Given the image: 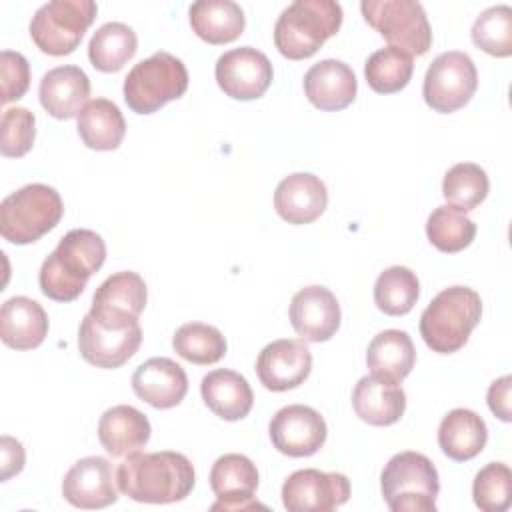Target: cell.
Instances as JSON below:
<instances>
[{"label":"cell","mask_w":512,"mask_h":512,"mask_svg":"<svg viewBox=\"0 0 512 512\" xmlns=\"http://www.w3.org/2000/svg\"><path fill=\"white\" fill-rule=\"evenodd\" d=\"M116 482L120 492L136 502L170 504L192 492L196 474L180 452H134L118 466Z\"/></svg>","instance_id":"1"},{"label":"cell","mask_w":512,"mask_h":512,"mask_svg":"<svg viewBox=\"0 0 512 512\" xmlns=\"http://www.w3.org/2000/svg\"><path fill=\"white\" fill-rule=\"evenodd\" d=\"M104 260L106 244L100 234L88 228L70 230L42 262L40 290L50 300L72 302L84 292L88 278L102 268Z\"/></svg>","instance_id":"2"},{"label":"cell","mask_w":512,"mask_h":512,"mask_svg":"<svg viewBox=\"0 0 512 512\" xmlns=\"http://www.w3.org/2000/svg\"><path fill=\"white\" fill-rule=\"evenodd\" d=\"M482 318L480 294L468 286H450L434 296L420 316V336L432 352H458Z\"/></svg>","instance_id":"3"},{"label":"cell","mask_w":512,"mask_h":512,"mask_svg":"<svg viewBox=\"0 0 512 512\" xmlns=\"http://www.w3.org/2000/svg\"><path fill=\"white\" fill-rule=\"evenodd\" d=\"M342 6L334 0H296L274 24V44L284 58L304 60L342 26Z\"/></svg>","instance_id":"4"},{"label":"cell","mask_w":512,"mask_h":512,"mask_svg":"<svg viewBox=\"0 0 512 512\" xmlns=\"http://www.w3.org/2000/svg\"><path fill=\"white\" fill-rule=\"evenodd\" d=\"M380 490L392 512H434L440 492L436 466L420 452H398L382 470Z\"/></svg>","instance_id":"5"},{"label":"cell","mask_w":512,"mask_h":512,"mask_svg":"<svg viewBox=\"0 0 512 512\" xmlns=\"http://www.w3.org/2000/svg\"><path fill=\"white\" fill-rule=\"evenodd\" d=\"M64 204L48 184H26L0 204V234L12 244H32L60 222Z\"/></svg>","instance_id":"6"},{"label":"cell","mask_w":512,"mask_h":512,"mask_svg":"<svg viewBox=\"0 0 512 512\" xmlns=\"http://www.w3.org/2000/svg\"><path fill=\"white\" fill-rule=\"evenodd\" d=\"M188 88V70L184 62L170 52H154L150 58L132 66L124 78V100L136 114H152L170 100L184 96Z\"/></svg>","instance_id":"7"},{"label":"cell","mask_w":512,"mask_h":512,"mask_svg":"<svg viewBox=\"0 0 512 512\" xmlns=\"http://www.w3.org/2000/svg\"><path fill=\"white\" fill-rule=\"evenodd\" d=\"M98 12L92 0H52L42 4L30 20L34 44L48 56L72 54Z\"/></svg>","instance_id":"8"},{"label":"cell","mask_w":512,"mask_h":512,"mask_svg":"<svg viewBox=\"0 0 512 512\" xmlns=\"http://www.w3.org/2000/svg\"><path fill=\"white\" fill-rule=\"evenodd\" d=\"M364 20L394 48L422 56L432 46L428 16L416 0H364Z\"/></svg>","instance_id":"9"},{"label":"cell","mask_w":512,"mask_h":512,"mask_svg":"<svg viewBox=\"0 0 512 512\" xmlns=\"http://www.w3.org/2000/svg\"><path fill=\"white\" fill-rule=\"evenodd\" d=\"M478 88L474 60L460 50L438 54L426 70L422 96L426 104L440 114L464 108Z\"/></svg>","instance_id":"10"},{"label":"cell","mask_w":512,"mask_h":512,"mask_svg":"<svg viewBox=\"0 0 512 512\" xmlns=\"http://www.w3.org/2000/svg\"><path fill=\"white\" fill-rule=\"evenodd\" d=\"M148 290L138 272L122 270L108 276L94 292L90 316L102 326L130 328L138 324V318L146 306Z\"/></svg>","instance_id":"11"},{"label":"cell","mask_w":512,"mask_h":512,"mask_svg":"<svg viewBox=\"0 0 512 512\" xmlns=\"http://www.w3.org/2000/svg\"><path fill=\"white\" fill-rule=\"evenodd\" d=\"M350 498V480L340 472L304 468L282 484V504L288 512H330Z\"/></svg>","instance_id":"12"},{"label":"cell","mask_w":512,"mask_h":512,"mask_svg":"<svg viewBox=\"0 0 512 512\" xmlns=\"http://www.w3.org/2000/svg\"><path fill=\"white\" fill-rule=\"evenodd\" d=\"M220 90L234 100H254L264 96L272 84V64L268 56L252 46L224 52L214 68Z\"/></svg>","instance_id":"13"},{"label":"cell","mask_w":512,"mask_h":512,"mask_svg":"<svg viewBox=\"0 0 512 512\" xmlns=\"http://www.w3.org/2000/svg\"><path fill=\"white\" fill-rule=\"evenodd\" d=\"M274 448L290 458L316 454L328 436V428L318 410L304 404L280 408L268 424Z\"/></svg>","instance_id":"14"},{"label":"cell","mask_w":512,"mask_h":512,"mask_svg":"<svg viewBox=\"0 0 512 512\" xmlns=\"http://www.w3.org/2000/svg\"><path fill=\"white\" fill-rule=\"evenodd\" d=\"M142 344L140 324L130 328H110L96 322L90 314L84 316L78 330L80 356L96 366L114 370L126 364Z\"/></svg>","instance_id":"15"},{"label":"cell","mask_w":512,"mask_h":512,"mask_svg":"<svg viewBox=\"0 0 512 512\" xmlns=\"http://www.w3.org/2000/svg\"><path fill=\"white\" fill-rule=\"evenodd\" d=\"M210 488L216 502L210 510H252L264 508L254 500L258 488L256 464L244 454H224L210 470Z\"/></svg>","instance_id":"16"},{"label":"cell","mask_w":512,"mask_h":512,"mask_svg":"<svg viewBox=\"0 0 512 512\" xmlns=\"http://www.w3.org/2000/svg\"><path fill=\"white\" fill-rule=\"evenodd\" d=\"M312 370V352L300 340H274L266 344L256 360V374L264 388L286 392L298 388Z\"/></svg>","instance_id":"17"},{"label":"cell","mask_w":512,"mask_h":512,"mask_svg":"<svg viewBox=\"0 0 512 512\" xmlns=\"http://www.w3.org/2000/svg\"><path fill=\"white\" fill-rule=\"evenodd\" d=\"M112 464L102 456H86L72 464L62 480V496L76 508L96 510L118 500Z\"/></svg>","instance_id":"18"},{"label":"cell","mask_w":512,"mask_h":512,"mask_svg":"<svg viewBox=\"0 0 512 512\" xmlns=\"http://www.w3.org/2000/svg\"><path fill=\"white\" fill-rule=\"evenodd\" d=\"M340 304L326 286H306L290 302V324L308 342H326L340 328Z\"/></svg>","instance_id":"19"},{"label":"cell","mask_w":512,"mask_h":512,"mask_svg":"<svg viewBox=\"0 0 512 512\" xmlns=\"http://www.w3.org/2000/svg\"><path fill=\"white\" fill-rule=\"evenodd\" d=\"M134 394L158 410L178 406L188 392L184 368L170 358H150L132 374Z\"/></svg>","instance_id":"20"},{"label":"cell","mask_w":512,"mask_h":512,"mask_svg":"<svg viewBox=\"0 0 512 512\" xmlns=\"http://www.w3.org/2000/svg\"><path fill=\"white\" fill-rule=\"evenodd\" d=\"M328 206L326 184L308 172H296L280 180L274 192V208L288 224H310Z\"/></svg>","instance_id":"21"},{"label":"cell","mask_w":512,"mask_h":512,"mask_svg":"<svg viewBox=\"0 0 512 512\" xmlns=\"http://www.w3.org/2000/svg\"><path fill=\"white\" fill-rule=\"evenodd\" d=\"M90 96V78L80 66L66 64L48 70L38 88L42 108L58 120H70L82 112Z\"/></svg>","instance_id":"22"},{"label":"cell","mask_w":512,"mask_h":512,"mask_svg":"<svg viewBox=\"0 0 512 512\" xmlns=\"http://www.w3.org/2000/svg\"><path fill=\"white\" fill-rule=\"evenodd\" d=\"M356 90V76L342 60H320L304 74V92L308 100L326 112H338L350 106L356 98Z\"/></svg>","instance_id":"23"},{"label":"cell","mask_w":512,"mask_h":512,"mask_svg":"<svg viewBox=\"0 0 512 512\" xmlns=\"http://www.w3.org/2000/svg\"><path fill=\"white\" fill-rule=\"evenodd\" d=\"M356 416L370 426H392L406 410V394L396 382L374 374L362 376L352 392Z\"/></svg>","instance_id":"24"},{"label":"cell","mask_w":512,"mask_h":512,"mask_svg":"<svg viewBox=\"0 0 512 512\" xmlns=\"http://www.w3.org/2000/svg\"><path fill=\"white\" fill-rule=\"evenodd\" d=\"M150 432L152 428L146 414L128 404L108 408L98 422V440L114 458H124L144 448L150 440Z\"/></svg>","instance_id":"25"},{"label":"cell","mask_w":512,"mask_h":512,"mask_svg":"<svg viewBox=\"0 0 512 512\" xmlns=\"http://www.w3.org/2000/svg\"><path fill=\"white\" fill-rule=\"evenodd\" d=\"M48 334L46 310L28 296H14L0 310V338L14 350L38 348Z\"/></svg>","instance_id":"26"},{"label":"cell","mask_w":512,"mask_h":512,"mask_svg":"<svg viewBox=\"0 0 512 512\" xmlns=\"http://www.w3.org/2000/svg\"><path fill=\"white\" fill-rule=\"evenodd\" d=\"M204 404L222 420L236 422L248 416L254 404V394L248 380L226 368L208 372L200 382Z\"/></svg>","instance_id":"27"},{"label":"cell","mask_w":512,"mask_h":512,"mask_svg":"<svg viewBox=\"0 0 512 512\" xmlns=\"http://www.w3.org/2000/svg\"><path fill=\"white\" fill-rule=\"evenodd\" d=\"M488 440V428L482 416L468 408L450 410L438 426V446L456 462H466L478 456Z\"/></svg>","instance_id":"28"},{"label":"cell","mask_w":512,"mask_h":512,"mask_svg":"<svg viewBox=\"0 0 512 512\" xmlns=\"http://www.w3.org/2000/svg\"><path fill=\"white\" fill-rule=\"evenodd\" d=\"M190 26L208 44H228L240 38L246 16L232 0H198L190 6Z\"/></svg>","instance_id":"29"},{"label":"cell","mask_w":512,"mask_h":512,"mask_svg":"<svg viewBox=\"0 0 512 512\" xmlns=\"http://www.w3.org/2000/svg\"><path fill=\"white\" fill-rule=\"evenodd\" d=\"M416 350L412 338L404 330H384L372 338L366 350L370 374L400 384L414 368Z\"/></svg>","instance_id":"30"},{"label":"cell","mask_w":512,"mask_h":512,"mask_svg":"<svg viewBox=\"0 0 512 512\" xmlns=\"http://www.w3.org/2000/svg\"><path fill=\"white\" fill-rule=\"evenodd\" d=\"M78 134L84 146L92 150H116L126 134V122L120 108L106 98L90 100L78 114Z\"/></svg>","instance_id":"31"},{"label":"cell","mask_w":512,"mask_h":512,"mask_svg":"<svg viewBox=\"0 0 512 512\" xmlns=\"http://www.w3.org/2000/svg\"><path fill=\"white\" fill-rule=\"evenodd\" d=\"M138 50L136 32L124 22L102 24L88 42L90 64L100 72H118Z\"/></svg>","instance_id":"32"},{"label":"cell","mask_w":512,"mask_h":512,"mask_svg":"<svg viewBox=\"0 0 512 512\" xmlns=\"http://www.w3.org/2000/svg\"><path fill=\"white\" fill-rule=\"evenodd\" d=\"M420 296L418 276L406 266H390L374 282V302L388 316L408 314Z\"/></svg>","instance_id":"33"},{"label":"cell","mask_w":512,"mask_h":512,"mask_svg":"<svg viewBox=\"0 0 512 512\" xmlns=\"http://www.w3.org/2000/svg\"><path fill=\"white\" fill-rule=\"evenodd\" d=\"M426 236L434 248L446 254L468 248L476 236V224L458 208L442 204L426 220Z\"/></svg>","instance_id":"34"},{"label":"cell","mask_w":512,"mask_h":512,"mask_svg":"<svg viewBox=\"0 0 512 512\" xmlns=\"http://www.w3.org/2000/svg\"><path fill=\"white\" fill-rule=\"evenodd\" d=\"M412 70V56L394 46L372 52L364 64L366 82L378 94L400 92L410 82Z\"/></svg>","instance_id":"35"},{"label":"cell","mask_w":512,"mask_h":512,"mask_svg":"<svg viewBox=\"0 0 512 512\" xmlns=\"http://www.w3.org/2000/svg\"><path fill=\"white\" fill-rule=\"evenodd\" d=\"M172 348L192 364H216L226 354V338L216 326L186 322L174 332Z\"/></svg>","instance_id":"36"},{"label":"cell","mask_w":512,"mask_h":512,"mask_svg":"<svg viewBox=\"0 0 512 512\" xmlns=\"http://www.w3.org/2000/svg\"><path fill=\"white\" fill-rule=\"evenodd\" d=\"M490 182L484 172L474 162H458L454 164L442 180V196L446 202L462 212L474 210L488 196Z\"/></svg>","instance_id":"37"},{"label":"cell","mask_w":512,"mask_h":512,"mask_svg":"<svg viewBox=\"0 0 512 512\" xmlns=\"http://www.w3.org/2000/svg\"><path fill=\"white\" fill-rule=\"evenodd\" d=\"M474 46L490 56L506 58L512 54V8L508 4L490 6L474 20L470 30Z\"/></svg>","instance_id":"38"},{"label":"cell","mask_w":512,"mask_h":512,"mask_svg":"<svg viewBox=\"0 0 512 512\" xmlns=\"http://www.w3.org/2000/svg\"><path fill=\"white\" fill-rule=\"evenodd\" d=\"M474 504L484 512H504L512 502V472L504 462H490L474 476Z\"/></svg>","instance_id":"39"},{"label":"cell","mask_w":512,"mask_h":512,"mask_svg":"<svg viewBox=\"0 0 512 512\" xmlns=\"http://www.w3.org/2000/svg\"><path fill=\"white\" fill-rule=\"evenodd\" d=\"M36 138V116L24 106H12L2 112L0 152L6 158H20L30 152Z\"/></svg>","instance_id":"40"},{"label":"cell","mask_w":512,"mask_h":512,"mask_svg":"<svg viewBox=\"0 0 512 512\" xmlns=\"http://www.w3.org/2000/svg\"><path fill=\"white\" fill-rule=\"evenodd\" d=\"M0 80H2V104L18 100L30 86V66L20 52H0Z\"/></svg>","instance_id":"41"},{"label":"cell","mask_w":512,"mask_h":512,"mask_svg":"<svg viewBox=\"0 0 512 512\" xmlns=\"http://www.w3.org/2000/svg\"><path fill=\"white\" fill-rule=\"evenodd\" d=\"M510 388H512V376H502V378L494 380L490 384V388H488V408L502 422H510L512 420Z\"/></svg>","instance_id":"42"},{"label":"cell","mask_w":512,"mask_h":512,"mask_svg":"<svg viewBox=\"0 0 512 512\" xmlns=\"http://www.w3.org/2000/svg\"><path fill=\"white\" fill-rule=\"evenodd\" d=\"M0 452H2V474H0V478H2V482H6L8 478L22 472L26 454H24L22 444L12 436H2Z\"/></svg>","instance_id":"43"}]
</instances>
